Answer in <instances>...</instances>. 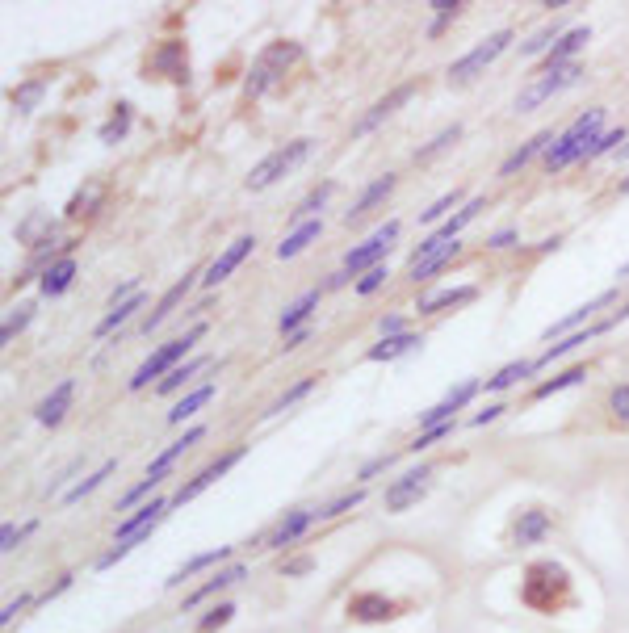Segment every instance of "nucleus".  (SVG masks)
Returning <instances> with one entry per match:
<instances>
[{"instance_id":"f257e3e1","label":"nucleus","mask_w":629,"mask_h":633,"mask_svg":"<svg viewBox=\"0 0 629 633\" xmlns=\"http://www.w3.org/2000/svg\"><path fill=\"white\" fill-rule=\"evenodd\" d=\"M520 600H525L533 613H558V608L571 600V575L562 571L558 562H533L525 571V579H520Z\"/></svg>"},{"instance_id":"f03ea898","label":"nucleus","mask_w":629,"mask_h":633,"mask_svg":"<svg viewBox=\"0 0 629 633\" xmlns=\"http://www.w3.org/2000/svg\"><path fill=\"white\" fill-rule=\"evenodd\" d=\"M600 126H604V109H583V114L558 135V143L546 151V164L550 168H567L579 156H588V151L600 143Z\"/></svg>"},{"instance_id":"7ed1b4c3","label":"nucleus","mask_w":629,"mask_h":633,"mask_svg":"<svg viewBox=\"0 0 629 633\" xmlns=\"http://www.w3.org/2000/svg\"><path fill=\"white\" fill-rule=\"evenodd\" d=\"M206 336V323H193L185 336H177V340H168L164 348H156V353H151L143 365H139V374L130 378V390H143L151 378H160V374H172V369H177V361L189 353L193 344H198Z\"/></svg>"},{"instance_id":"20e7f679","label":"nucleus","mask_w":629,"mask_h":633,"mask_svg":"<svg viewBox=\"0 0 629 633\" xmlns=\"http://www.w3.org/2000/svg\"><path fill=\"white\" fill-rule=\"evenodd\" d=\"M302 55V47L298 42H273V47H265L260 51V59H256V68H252V76H248V97H260L269 89V84H277L281 76H286V68Z\"/></svg>"},{"instance_id":"39448f33","label":"nucleus","mask_w":629,"mask_h":633,"mask_svg":"<svg viewBox=\"0 0 629 633\" xmlns=\"http://www.w3.org/2000/svg\"><path fill=\"white\" fill-rule=\"evenodd\" d=\"M508 42H512V30H500V34H491L487 42H479V47H474L470 55H462V59L449 68V84H470L474 76H483L491 63L508 51Z\"/></svg>"},{"instance_id":"423d86ee","label":"nucleus","mask_w":629,"mask_h":633,"mask_svg":"<svg viewBox=\"0 0 629 633\" xmlns=\"http://www.w3.org/2000/svg\"><path fill=\"white\" fill-rule=\"evenodd\" d=\"M307 151H311V139H294V143H286V147H277L273 156H265V160L252 168L248 189H269L277 177H286L290 168H298L302 160H307Z\"/></svg>"},{"instance_id":"0eeeda50","label":"nucleus","mask_w":629,"mask_h":633,"mask_svg":"<svg viewBox=\"0 0 629 633\" xmlns=\"http://www.w3.org/2000/svg\"><path fill=\"white\" fill-rule=\"evenodd\" d=\"M395 235H399V223H382L361 248H353L349 256H344V273L353 277V273H361V269H365V273L378 269V260L386 256V248H390V239H395Z\"/></svg>"},{"instance_id":"6e6552de","label":"nucleus","mask_w":629,"mask_h":633,"mask_svg":"<svg viewBox=\"0 0 629 633\" xmlns=\"http://www.w3.org/2000/svg\"><path fill=\"white\" fill-rule=\"evenodd\" d=\"M579 76H583V68H579V63H567V68H558V72H546V76H541L537 84H529V89L516 97V109H520V114H529L533 105L550 101L558 89H567V84H575Z\"/></svg>"},{"instance_id":"1a4fd4ad","label":"nucleus","mask_w":629,"mask_h":633,"mask_svg":"<svg viewBox=\"0 0 629 633\" xmlns=\"http://www.w3.org/2000/svg\"><path fill=\"white\" fill-rule=\"evenodd\" d=\"M474 390H479V378H466L458 390H449V395H445L437 407L420 411V428L428 432V428H441V424H449V420H453V411H462V407L474 399Z\"/></svg>"},{"instance_id":"9d476101","label":"nucleus","mask_w":629,"mask_h":633,"mask_svg":"<svg viewBox=\"0 0 629 633\" xmlns=\"http://www.w3.org/2000/svg\"><path fill=\"white\" fill-rule=\"evenodd\" d=\"M240 457H244V449H231V453H223V457H214V462L206 466V470H198V474H193V483H185L177 495H172V504H185V499H193V495H198V491H206L210 483H219V478L235 466V462H240Z\"/></svg>"},{"instance_id":"9b49d317","label":"nucleus","mask_w":629,"mask_h":633,"mask_svg":"<svg viewBox=\"0 0 629 633\" xmlns=\"http://www.w3.org/2000/svg\"><path fill=\"white\" fill-rule=\"evenodd\" d=\"M428 466H420V470H411V474H403L399 483H390L386 487V508L390 512H403V508H411L416 504V499L424 495V487H428Z\"/></svg>"},{"instance_id":"f8f14e48","label":"nucleus","mask_w":629,"mask_h":633,"mask_svg":"<svg viewBox=\"0 0 629 633\" xmlns=\"http://www.w3.org/2000/svg\"><path fill=\"white\" fill-rule=\"evenodd\" d=\"M252 248H256V235H240V239H235V244H231V248H227V252H223V256H219V260H214V265L206 269L202 286H206V290H210V286H219V281H223V277H227L235 265H240V260H244Z\"/></svg>"},{"instance_id":"ddd939ff","label":"nucleus","mask_w":629,"mask_h":633,"mask_svg":"<svg viewBox=\"0 0 629 633\" xmlns=\"http://www.w3.org/2000/svg\"><path fill=\"white\" fill-rule=\"evenodd\" d=\"M72 395H76V382L72 378H63L47 399H42V407H38V424H47V428H55L63 416H68V407H72Z\"/></svg>"},{"instance_id":"4468645a","label":"nucleus","mask_w":629,"mask_h":633,"mask_svg":"<svg viewBox=\"0 0 629 633\" xmlns=\"http://www.w3.org/2000/svg\"><path fill=\"white\" fill-rule=\"evenodd\" d=\"M411 93H416V84H399L395 93H390V97H382V101L370 109V114H365V118L353 126V135H370V130H374L382 118H390V114H395V109H399L403 101H411Z\"/></svg>"},{"instance_id":"2eb2a0df","label":"nucleus","mask_w":629,"mask_h":633,"mask_svg":"<svg viewBox=\"0 0 629 633\" xmlns=\"http://www.w3.org/2000/svg\"><path fill=\"white\" fill-rule=\"evenodd\" d=\"M151 68L168 80H185L189 76V59H185V42H164V47L151 55Z\"/></svg>"},{"instance_id":"dca6fc26","label":"nucleus","mask_w":629,"mask_h":633,"mask_svg":"<svg viewBox=\"0 0 629 633\" xmlns=\"http://www.w3.org/2000/svg\"><path fill=\"white\" fill-rule=\"evenodd\" d=\"M613 298H617V290H604V294H596L592 302H583V307H579V311H571L567 319H558L554 327H546V340H554V336H558V340H567V332H571V327H575V323H583V319H588L592 311H604V307H609V302H613Z\"/></svg>"},{"instance_id":"f3484780","label":"nucleus","mask_w":629,"mask_h":633,"mask_svg":"<svg viewBox=\"0 0 629 633\" xmlns=\"http://www.w3.org/2000/svg\"><path fill=\"white\" fill-rule=\"evenodd\" d=\"M349 613H353V621H390L395 617V604H390L386 596H378V592H365V596L349 600Z\"/></svg>"},{"instance_id":"a211bd4d","label":"nucleus","mask_w":629,"mask_h":633,"mask_svg":"<svg viewBox=\"0 0 629 633\" xmlns=\"http://www.w3.org/2000/svg\"><path fill=\"white\" fill-rule=\"evenodd\" d=\"M592 38V30L588 26H575V30H567V34H562L558 42H554V51L546 55V72H558V68H567V59L583 47V42H588Z\"/></svg>"},{"instance_id":"6ab92c4d","label":"nucleus","mask_w":629,"mask_h":633,"mask_svg":"<svg viewBox=\"0 0 629 633\" xmlns=\"http://www.w3.org/2000/svg\"><path fill=\"white\" fill-rule=\"evenodd\" d=\"M550 143H558V139H554V130H541V135H533V139H529L525 147H516L512 156H508V160L500 164V177H512L516 168H525V164H529L533 156H541V151H546Z\"/></svg>"},{"instance_id":"aec40b11","label":"nucleus","mask_w":629,"mask_h":633,"mask_svg":"<svg viewBox=\"0 0 629 633\" xmlns=\"http://www.w3.org/2000/svg\"><path fill=\"white\" fill-rule=\"evenodd\" d=\"M390 189H395V177H390V172H386V177H378L374 185H365V193H361V198L353 202V210H349V214H344V223H349V227H353V223H357V218H365V214H370V210H374V206H378V202L386 198V193H390Z\"/></svg>"},{"instance_id":"412c9836","label":"nucleus","mask_w":629,"mask_h":633,"mask_svg":"<svg viewBox=\"0 0 629 633\" xmlns=\"http://www.w3.org/2000/svg\"><path fill=\"white\" fill-rule=\"evenodd\" d=\"M546 533H550V512H541V508H529V512H520L516 529H512L516 545H533V541H541Z\"/></svg>"},{"instance_id":"4be33fe9","label":"nucleus","mask_w":629,"mask_h":633,"mask_svg":"<svg viewBox=\"0 0 629 633\" xmlns=\"http://www.w3.org/2000/svg\"><path fill=\"white\" fill-rule=\"evenodd\" d=\"M202 432H206V428H189V432L181 436V441H172V445H168V449H164V453L156 457V462L147 466V478H156V483H160V478L168 474V466L177 462V457H181V453H185L189 445H198V441H202Z\"/></svg>"},{"instance_id":"5701e85b","label":"nucleus","mask_w":629,"mask_h":633,"mask_svg":"<svg viewBox=\"0 0 629 633\" xmlns=\"http://www.w3.org/2000/svg\"><path fill=\"white\" fill-rule=\"evenodd\" d=\"M474 298V286H453V290H437V294H428V298H420V315H437V311H445V307H462V302H470Z\"/></svg>"},{"instance_id":"b1692460","label":"nucleus","mask_w":629,"mask_h":633,"mask_svg":"<svg viewBox=\"0 0 629 633\" xmlns=\"http://www.w3.org/2000/svg\"><path fill=\"white\" fill-rule=\"evenodd\" d=\"M72 277H76V265H72V260H68V256H63V260H59V265H51L47 273H42V277H38V290H42V294H47V298H59L63 290H68V286H72Z\"/></svg>"},{"instance_id":"393cba45","label":"nucleus","mask_w":629,"mask_h":633,"mask_svg":"<svg viewBox=\"0 0 629 633\" xmlns=\"http://www.w3.org/2000/svg\"><path fill=\"white\" fill-rule=\"evenodd\" d=\"M319 512H307V508H298V512H290V520H281V525H277V533L269 537V545H277V550H281V545H290V541H298L302 533H307V525H311V520H315Z\"/></svg>"},{"instance_id":"a878e982","label":"nucleus","mask_w":629,"mask_h":633,"mask_svg":"<svg viewBox=\"0 0 629 633\" xmlns=\"http://www.w3.org/2000/svg\"><path fill=\"white\" fill-rule=\"evenodd\" d=\"M420 344H424V340L411 336V332H403V336H382V344L370 348V361H395V357L411 353V348H420Z\"/></svg>"},{"instance_id":"bb28decb","label":"nucleus","mask_w":629,"mask_h":633,"mask_svg":"<svg viewBox=\"0 0 629 633\" xmlns=\"http://www.w3.org/2000/svg\"><path fill=\"white\" fill-rule=\"evenodd\" d=\"M319 307V290H311V294H302L298 302H294V307L286 311V315H281V332H286V336H294V332H302V323H307L311 319V311Z\"/></svg>"},{"instance_id":"cd10ccee","label":"nucleus","mask_w":629,"mask_h":633,"mask_svg":"<svg viewBox=\"0 0 629 633\" xmlns=\"http://www.w3.org/2000/svg\"><path fill=\"white\" fill-rule=\"evenodd\" d=\"M458 252H462V244H458V239H453V244L437 248V252H432V256L416 260V265H411V277H416V281H424V277H432V273H441V269L449 265V260H453V256H458Z\"/></svg>"},{"instance_id":"c85d7f7f","label":"nucleus","mask_w":629,"mask_h":633,"mask_svg":"<svg viewBox=\"0 0 629 633\" xmlns=\"http://www.w3.org/2000/svg\"><path fill=\"white\" fill-rule=\"evenodd\" d=\"M244 579V566H227V571H219L214 575L206 587H198V592H193L189 600H185V608H193V604H202V600H210V596H219L223 587H231V583H240Z\"/></svg>"},{"instance_id":"c756f323","label":"nucleus","mask_w":629,"mask_h":633,"mask_svg":"<svg viewBox=\"0 0 629 633\" xmlns=\"http://www.w3.org/2000/svg\"><path fill=\"white\" fill-rule=\"evenodd\" d=\"M189 286H193V273H185V281H177V286H172V290L164 294V302H160V307H156V311H151V315H147V323H143V327H147V332H151V327H160V323H164V319L172 315V307H177V302H181V298L189 294Z\"/></svg>"},{"instance_id":"7c9ffc66","label":"nucleus","mask_w":629,"mask_h":633,"mask_svg":"<svg viewBox=\"0 0 629 633\" xmlns=\"http://www.w3.org/2000/svg\"><path fill=\"white\" fill-rule=\"evenodd\" d=\"M223 558H231V545H219V550H210V554H198V558H189L177 575L168 579V587H177V583H185L189 575H198V571H206V566H214V562H223Z\"/></svg>"},{"instance_id":"2f4dec72","label":"nucleus","mask_w":629,"mask_h":633,"mask_svg":"<svg viewBox=\"0 0 629 633\" xmlns=\"http://www.w3.org/2000/svg\"><path fill=\"white\" fill-rule=\"evenodd\" d=\"M319 231H323V223H302V227H298L294 235H286V239H281V244H277V256H281V260L298 256L302 248L311 244V239H319Z\"/></svg>"},{"instance_id":"473e14b6","label":"nucleus","mask_w":629,"mask_h":633,"mask_svg":"<svg viewBox=\"0 0 629 633\" xmlns=\"http://www.w3.org/2000/svg\"><path fill=\"white\" fill-rule=\"evenodd\" d=\"M583 378H588V369H583V365H575V369H567V374H554L550 382H541V386L533 390V399H550V395H558V390L579 386Z\"/></svg>"},{"instance_id":"72a5a7b5","label":"nucleus","mask_w":629,"mask_h":633,"mask_svg":"<svg viewBox=\"0 0 629 633\" xmlns=\"http://www.w3.org/2000/svg\"><path fill=\"white\" fill-rule=\"evenodd\" d=\"M210 399H214V386H198L193 395H185L177 407L168 411V424H185V416H193V411H198L202 403H210Z\"/></svg>"},{"instance_id":"f704fd0d","label":"nucleus","mask_w":629,"mask_h":633,"mask_svg":"<svg viewBox=\"0 0 629 633\" xmlns=\"http://www.w3.org/2000/svg\"><path fill=\"white\" fill-rule=\"evenodd\" d=\"M139 307H143V294H135V298H126V302H118V307H114L110 315H105V319L97 323V336H110V332H114V327H118V323H126L130 315H135V311H139Z\"/></svg>"},{"instance_id":"c9c22d12","label":"nucleus","mask_w":629,"mask_h":633,"mask_svg":"<svg viewBox=\"0 0 629 633\" xmlns=\"http://www.w3.org/2000/svg\"><path fill=\"white\" fill-rule=\"evenodd\" d=\"M206 365H210L206 357H193V361L177 365V369H172V374H168V378L160 382V390H164V395H172V390H181V386H185V382H189L193 374H198V369H206Z\"/></svg>"},{"instance_id":"e433bc0d","label":"nucleus","mask_w":629,"mask_h":633,"mask_svg":"<svg viewBox=\"0 0 629 633\" xmlns=\"http://www.w3.org/2000/svg\"><path fill=\"white\" fill-rule=\"evenodd\" d=\"M529 374H533V361H512V365H504L495 378H487V390H508L512 382L529 378Z\"/></svg>"},{"instance_id":"4c0bfd02","label":"nucleus","mask_w":629,"mask_h":633,"mask_svg":"<svg viewBox=\"0 0 629 633\" xmlns=\"http://www.w3.org/2000/svg\"><path fill=\"white\" fill-rule=\"evenodd\" d=\"M126 130H130V105L122 101V105L114 109V114H110V122L101 126V143H118V139L126 135Z\"/></svg>"},{"instance_id":"58836bf2","label":"nucleus","mask_w":629,"mask_h":633,"mask_svg":"<svg viewBox=\"0 0 629 633\" xmlns=\"http://www.w3.org/2000/svg\"><path fill=\"white\" fill-rule=\"evenodd\" d=\"M101 193H105V185H101V181H93L89 189H80L76 198L68 202V214H72V218H80V214H93V206L101 202Z\"/></svg>"},{"instance_id":"ea45409f","label":"nucleus","mask_w":629,"mask_h":633,"mask_svg":"<svg viewBox=\"0 0 629 633\" xmlns=\"http://www.w3.org/2000/svg\"><path fill=\"white\" fill-rule=\"evenodd\" d=\"M114 470H118V462H105V466H101V470H97L93 478H84L80 487H72V491H68V504H76V499H84L89 491H97V487H101V483H105V478H110Z\"/></svg>"},{"instance_id":"a19ab883","label":"nucleus","mask_w":629,"mask_h":633,"mask_svg":"<svg viewBox=\"0 0 629 633\" xmlns=\"http://www.w3.org/2000/svg\"><path fill=\"white\" fill-rule=\"evenodd\" d=\"M332 189H336L332 181H323L319 189H311V193H307V198H302V206L294 210V218H307V214H315V210H319L323 202H328V198H332Z\"/></svg>"},{"instance_id":"79ce46f5","label":"nucleus","mask_w":629,"mask_h":633,"mask_svg":"<svg viewBox=\"0 0 629 633\" xmlns=\"http://www.w3.org/2000/svg\"><path fill=\"white\" fill-rule=\"evenodd\" d=\"M562 34H567V30H558V26H550V30H541V34H533V38H529V42H525V47H520V51H525V55H541V51H554V42H558Z\"/></svg>"},{"instance_id":"37998d69","label":"nucleus","mask_w":629,"mask_h":633,"mask_svg":"<svg viewBox=\"0 0 629 633\" xmlns=\"http://www.w3.org/2000/svg\"><path fill=\"white\" fill-rule=\"evenodd\" d=\"M458 139H462V126H458V122H453V126H449V130H441V135H437V139H432L428 147H420V151H416V160H428V156H437V151H441V147H449V143H458Z\"/></svg>"},{"instance_id":"c03bdc74","label":"nucleus","mask_w":629,"mask_h":633,"mask_svg":"<svg viewBox=\"0 0 629 633\" xmlns=\"http://www.w3.org/2000/svg\"><path fill=\"white\" fill-rule=\"evenodd\" d=\"M30 315H34V307H17V311L5 319V327H0V344H13V336L30 323Z\"/></svg>"},{"instance_id":"a18cd8bd","label":"nucleus","mask_w":629,"mask_h":633,"mask_svg":"<svg viewBox=\"0 0 629 633\" xmlns=\"http://www.w3.org/2000/svg\"><path fill=\"white\" fill-rule=\"evenodd\" d=\"M235 617V608L231 604H219V608H210V613L198 621V633H214V629H223L227 621Z\"/></svg>"},{"instance_id":"49530a36","label":"nucleus","mask_w":629,"mask_h":633,"mask_svg":"<svg viewBox=\"0 0 629 633\" xmlns=\"http://www.w3.org/2000/svg\"><path fill=\"white\" fill-rule=\"evenodd\" d=\"M42 93H47V84H42V80H30V84H21V89L13 93V105H17V109H34Z\"/></svg>"},{"instance_id":"de8ad7c7","label":"nucleus","mask_w":629,"mask_h":633,"mask_svg":"<svg viewBox=\"0 0 629 633\" xmlns=\"http://www.w3.org/2000/svg\"><path fill=\"white\" fill-rule=\"evenodd\" d=\"M458 202H462V193L453 189V193H445V198H437V202H432L428 210H420V218H424V223H437V218H441V214H449V210L458 206Z\"/></svg>"},{"instance_id":"09e8293b","label":"nucleus","mask_w":629,"mask_h":633,"mask_svg":"<svg viewBox=\"0 0 629 633\" xmlns=\"http://www.w3.org/2000/svg\"><path fill=\"white\" fill-rule=\"evenodd\" d=\"M311 386H315V378H302V382H294V386L286 390V395H281V399L273 403V416H277V411H286V407H294L302 395H311Z\"/></svg>"},{"instance_id":"8fccbe9b","label":"nucleus","mask_w":629,"mask_h":633,"mask_svg":"<svg viewBox=\"0 0 629 633\" xmlns=\"http://www.w3.org/2000/svg\"><path fill=\"white\" fill-rule=\"evenodd\" d=\"M609 407H613V420H617V424H629V382L613 390V395H609Z\"/></svg>"},{"instance_id":"3c124183","label":"nucleus","mask_w":629,"mask_h":633,"mask_svg":"<svg viewBox=\"0 0 629 633\" xmlns=\"http://www.w3.org/2000/svg\"><path fill=\"white\" fill-rule=\"evenodd\" d=\"M432 9H437V21H432V34H441V26H445V21H449V17H458L462 0H437V5H432Z\"/></svg>"},{"instance_id":"603ef678","label":"nucleus","mask_w":629,"mask_h":633,"mask_svg":"<svg viewBox=\"0 0 629 633\" xmlns=\"http://www.w3.org/2000/svg\"><path fill=\"white\" fill-rule=\"evenodd\" d=\"M361 504V491H349V495H340L336 504H328V508H319V516L328 520V516H340V512H349V508H357Z\"/></svg>"},{"instance_id":"864d4df0","label":"nucleus","mask_w":629,"mask_h":633,"mask_svg":"<svg viewBox=\"0 0 629 633\" xmlns=\"http://www.w3.org/2000/svg\"><path fill=\"white\" fill-rule=\"evenodd\" d=\"M390 273H386V265H378V269H370L361 281H357V294H374V290H382V281H386Z\"/></svg>"},{"instance_id":"5fc2aeb1","label":"nucleus","mask_w":629,"mask_h":633,"mask_svg":"<svg viewBox=\"0 0 629 633\" xmlns=\"http://www.w3.org/2000/svg\"><path fill=\"white\" fill-rule=\"evenodd\" d=\"M34 525H26V529H13V525H5V533H0V550H5V554H13L17 550V545H21V537H26Z\"/></svg>"},{"instance_id":"6e6d98bb","label":"nucleus","mask_w":629,"mask_h":633,"mask_svg":"<svg viewBox=\"0 0 629 633\" xmlns=\"http://www.w3.org/2000/svg\"><path fill=\"white\" fill-rule=\"evenodd\" d=\"M617 143H625V130H613V135H600V143L588 151V156H604V151H613Z\"/></svg>"},{"instance_id":"4d7b16f0","label":"nucleus","mask_w":629,"mask_h":633,"mask_svg":"<svg viewBox=\"0 0 629 633\" xmlns=\"http://www.w3.org/2000/svg\"><path fill=\"white\" fill-rule=\"evenodd\" d=\"M21 608H30V596H17V600L5 608V613H0V625H13V617L21 613Z\"/></svg>"},{"instance_id":"13d9d810","label":"nucleus","mask_w":629,"mask_h":633,"mask_svg":"<svg viewBox=\"0 0 629 633\" xmlns=\"http://www.w3.org/2000/svg\"><path fill=\"white\" fill-rule=\"evenodd\" d=\"M151 487H156V478H143V483H139V487H135V491H130V495H126V499H122V508H130V504H139V499H143V495H147V491H151Z\"/></svg>"},{"instance_id":"bf43d9fd","label":"nucleus","mask_w":629,"mask_h":633,"mask_svg":"<svg viewBox=\"0 0 629 633\" xmlns=\"http://www.w3.org/2000/svg\"><path fill=\"white\" fill-rule=\"evenodd\" d=\"M621 319H629V302H625V307H621V311H613V315H609V319H604V323H596V327H592V332H596V336H600V332H609V327H613V323H621Z\"/></svg>"},{"instance_id":"052dcab7","label":"nucleus","mask_w":629,"mask_h":633,"mask_svg":"<svg viewBox=\"0 0 629 633\" xmlns=\"http://www.w3.org/2000/svg\"><path fill=\"white\" fill-rule=\"evenodd\" d=\"M500 411H504V407H500V403H491V407H487V411H479V416H474V428H483V424H491V420H495V416H500Z\"/></svg>"},{"instance_id":"680f3d73","label":"nucleus","mask_w":629,"mask_h":633,"mask_svg":"<svg viewBox=\"0 0 629 633\" xmlns=\"http://www.w3.org/2000/svg\"><path fill=\"white\" fill-rule=\"evenodd\" d=\"M382 336H403V319H399V315L382 319Z\"/></svg>"},{"instance_id":"e2e57ef3","label":"nucleus","mask_w":629,"mask_h":633,"mask_svg":"<svg viewBox=\"0 0 629 633\" xmlns=\"http://www.w3.org/2000/svg\"><path fill=\"white\" fill-rule=\"evenodd\" d=\"M311 340V327H302V332H294V336H286V353H294L298 344H307Z\"/></svg>"},{"instance_id":"0e129e2a","label":"nucleus","mask_w":629,"mask_h":633,"mask_svg":"<svg viewBox=\"0 0 629 633\" xmlns=\"http://www.w3.org/2000/svg\"><path fill=\"white\" fill-rule=\"evenodd\" d=\"M512 239H516L512 231H495V235L487 239V244H491V248H508V244H512Z\"/></svg>"},{"instance_id":"69168bd1","label":"nucleus","mask_w":629,"mask_h":633,"mask_svg":"<svg viewBox=\"0 0 629 633\" xmlns=\"http://www.w3.org/2000/svg\"><path fill=\"white\" fill-rule=\"evenodd\" d=\"M307 566H311L307 558H298V562H290V566H286V575H302V571H307Z\"/></svg>"},{"instance_id":"338daca9","label":"nucleus","mask_w":629,"mask_h":633,"mask_svg":"<svg viewBox=\"0 0 629 633\" xmlns=\"http://www.w3.org/2000/svg\"><path fill=\"white\" fill-rule=\"evenodd\" d=\"M625 273H629V265H625V269H621V277H625Z\"/></svg>"},{"instance_id":"774afa93","label":"nucleus","mask_w":629,"mask_h":633,"mask_svg":"<svg viewBox=\"0 0 629 633\" xmlns=\"http://www.w3.org/2000/svg\"><path fill=\"white\" fill-rule=\"evenodd\" d=\"M625 160H629V147H625Z\"/></svg>"}]
</instances>
